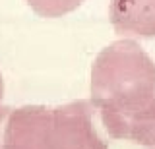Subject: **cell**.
<instances>
[{"label":"cell","instance_id":"1","mask_svg":"<svg viewBox=\"0 0 155 149\" xmlns=\"http://www.w3.org/2000/svg\"><path fill=\"white\" fill-rule=\"evenodd\" d=\"M89 93L113 139L155 147V62L134 39L114 41L95 56Z\"/></svg>","mask_w":155,"mask_h":149},{"label":"cell","instance_id":"2","mask_svg":"<svg viewBox=\"0 0 155 149\" xmlns=\"http://www.w3.org/2000/svg\"><path fill=\"white\" fill-rule=\"evenodd\" d=\"M87 99L60 107L0 105V149H107Z\"/></svg>","mask_w":155,"mask_h":149},{"label":"cell","instance_id":"3","mask_svg":"<svg viewBox=\"0 0 155 149\" xmlns=\"http://www.w3.org/2000/svg\"><path fill=\"white\" fill-rule=\"evenodd\" d=\"M109 20L124 39L155 37V0H110Z\"/></svg>","mask_w":155,"mask_h":149},{"label":"cell","instance_id":"4","mask_svg":"<svg viewBox=\"0 0 155 149\" xmlns=\"http://www.w3.org/2000/svg\"><path fill=\"white\" fill-rule=\"evenodd\" d=\"M85 0H25V4L41 18H62L68 16L84 4Z\"/></svg>","mask_w":155,"mask_h":149},{"label":"cell","instance_id":"5","mask_svg":"<svg viewBox=\"0 0 155 149\" xmlns=\"http://www.w3.org/2000/svg\"><path fill=\"white\" fill-rule=\"evenodd\" d=\"M2 91H4V83H2V74H0V101H2Z\"/></svg>","mask_w":155,"mask_h":149},{"label":"cell","instance_id":"6","mask_svg":"<svg viewBox=\"0 0 155 149\" xmlns=\"http://www.w3.org/2000/svg\"><path fill=\"white\" fill-rule=\"evenodd\" d=\"M153 149H155V147H153Z\"/></svg>","mask_w":155,"mask_h":149}]
</instances>
